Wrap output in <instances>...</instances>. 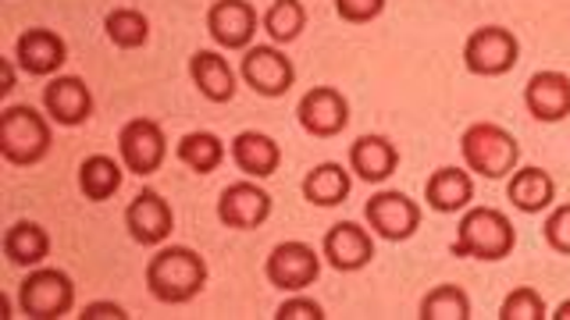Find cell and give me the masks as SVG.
<instances>
[{
  "mask_svg": "<svg viewBox=\"0 0 570 320\" xmlns=\"http://www.w3.org/2000/svg\"><path fill=\"white\" fill-rule=\"evenodd\" d=\"M207 289V260L189 246H160L147 260V292L165 307H186Z\"/></svg>",
  "mask_w": 570,
  "mask_h": 320,
  "instance_id": "obj_1",
  "label": "cell"
},
{
  "mask_svg": "<svg viewBox=\"0 0 570 320\" xmlns=\"http://www.w3.org/2000/svg\"><path fill=\"white\" fill-rule=\"evenodd\" d=\"M513 246H517V228L503 210H495V207L463 210V218L456 224V239H453V257L499 263L513 253Z\"/></svg>",
  "mask_w": 570,
  "mask_h": 320,
  "instance_id": "obj_2",
  "label": "cell"
},
{
  "mask_svg": "<svg viewBox=\"0 0 570 320\" xmlns=\"http://www.w3.org/2000/svg\"><path fill=\"white\" fill-rule=\"evenodd\" d=\"M460 157L471 174L499 182V178L513 174L517 164H521V142H517L513 132H507L503 124L474 121L460 136Z\"/></svg>",
  "mask_w": 570,
  "mask_h": 320,
  "instance_id": "obj_3",
  "label": "cell"
},
{
  "mask_svg": "<svg viewBox=\"0 0 570 320\" xmlns=\"http://www.w3.org/2000/svg\"><path fill=\"white\" fill-rule=\"evenodd\" d=\"M53 132L50 114H40L29 103H11L0 111V157L14 168H32L50 153Z\"/></svg>",
  "mask_w": 570,
  "mask_h": 320,
  "instance_id": "obj_4",
  "label": "cell"
},
{
  "mask_svg": "<svg viewBox=\"0 0 570 320\" xmlns=\"http://www.w3.org/2000/svg\"><path fill=\"white\" fill-rule=\"evenodd\" d=\"M76 307V281L61 267H32L18 284V310L29 320H61Z\"/></svg>",
  "mask_w": 570,
  "mask_h": 320,
  "instance_id": "obj_5",
  "label": "cell"
},
{
  "mask_svg": "<svg viewBox=\"0 0 570 320\" xmlns=\"http://www.w3.org/2000/svg\"><path fill=\"white\" fill-rule=\"evenodd\" d=\"M521 61V40L503 26H481L463 43V68L478 79H499Z\"/></svg>",
  "mask_w": 570,
  "mask_h": 320,
  "instance_id": "obj_6",
  "label": "cell"
},
{
  "mask_svg": "<svg viewBox=\"0 0 570 320\" xmlns=\"http://www.w3.org/2000/svg\"><path fill=\"white\" fill-rule=\"evenodd\" d=\"M364 221L385 242H406L421 228V203L400 189H382L364 203Z\"/></svg>",
  "mask_w": 570,
  "mask_h": 320,
  "instance_id": "obj_7",
  "label": "cell"
},
{
  "mask_svg": "<svg viewBox=\"0 0 570 320\" xmlns=\"http://www.w3.org/2000/svg\"><path fill=\"white\" fill-rule=\"evenodd\" d=\"M118 157L129 174L150 178L168 160V139L165 129L154 118H132L118 132Z\"/></svg>",
  "mask_w": 570,
  "mask_h": 320,
  "instance_id": "obj_8",
  "label": "cell"
},
{
  "mask_svg": "<svg viewBox=\"0 0 570 320\" xmlns=\"http://www.w3.org/2000/svg\"><path fill=\"white\" fill-rule=\"evenodd\" d=\"M239 76L257 97L275 100V97H285L296 86V64L285 58L275 43H257V47L243 50Z\"/></svg>",
  "mask_w": 570,
  "mask_h": 320,
  "instance_id": "obj_9",
  "label": "cell"
},
{
  "mask_svg": "<svg viewBox=\"0 0 570 320\" xmlns=\"http://www.w3.org/2000/svg\"><path fill=\"white\" fill-rule=\"evenodd\" d=\"M321 260H325V257H321L314 246L299 242V239L278 242L264 260V278L282 292H303L321 278Z\"/></svg>",
  "mask_w": 570,
  "mask_h": 320,
  "instance_id": "obj_10",
  "label": "cell"
},
{
  "mask_svg": "<svg viewBox=\"0 0 570 320\" xmlns=\"http://www.w3.org/2000/svg\"><path fill=\"white\" fill-rule=\"evenodd\" d=\"M296 121L314 139H335L350 124V100L335 86H314L299 97Z\"/></svg>",
  "mask_w": 570,
  "mask_h": 320,
  "instance_id": "obj_11",
  "label": "cell"
},
{
  "mask_svg": "<svg viewBox=\"0 0 570 320\" xmlns=\"http://www.w3.org/2000/svg\"><path fill=\"white\" fill-rule=\"evenodd\" d=\"M272 192L257 186V178H243V182H232L218 196V221L232 231H254L267 218H272Z\"/></svg>",
  "mask_w": 570,
  "mask_h": 320,
  "instance_id": "obj_12",
  "label": "cell"
},
{
  "mask_svg": "<svg viewBox=\"0 0 570 320\" xmlns=\"http://www.w3.org/2000/svg\"><path fill=\"white\" fill-rule=\"evenodd\" d=\"M374 231L356 224V221H338L325 231L321 239V257L328 267H335L338 274H356L374 260Z\"/></svg>",
  "mask_w": 570,
  "mask_h": 320,
  "instance_id": "obj_13",
  "label": "cell"
},
{
  "mask_svg": "<svg viewBox=\"0 0 570 320\" xmlns=\"http://www.w3.org/2000/svg\"><path fill=\"white\" fill-rule=\"evenodd\" d=\"M125 228H129V239L139 246H165L175 228V210L157 189H142L125 207Z\"/></svg>",
  "mask_w": 570,
  "mask_h": 320,
  "instance_id": "obj_14",
  "label": "cell"
},
{
  "mask_svg": "<svg viewBox=\"0 0 570 320\" xmlns=\"http://www.w3.org/2000/svg\"><path fill=\"white\" fill-rule=\"evenodd\" d=\"M14 61L32 79H50L65 68L68 43H65V36H58L53 29L36 26V29H26L14 40Z\"/></svg>",
  "mask_w": 570,
  "mask_h": 320,
  "instance_id": "obj_15",
  "label": "cell"
},
{
  "mask_svg": "<svg viewBox=\"0 0 570 320\" xmlns=\"http://www.w3.org/2000/svg\"><path fill=\"white\" fill-rule=\"evenodd\" d=\"M207 32L225 50L254 47L257 36V8L249 0H214L207 8Z\"/></svg>",
  "mask_w": 570,
  "mask_h": 320,
  "instance_id": "obj_16",
  "label": "cell"
},
{
  "mask_svg": "<svg viewBox=\"0 0 570 320\" xmlns=\"http://www.w3.org/2000/svg\"><path fill=\"white\" fill-rule=\"evenodd\" d=\"M43 111L50 114V121L76 129V124L94 118V93L79 76H53L43 86Z\"/></svg>",
  "mask_w": 570,
  "mask_h": 320,
  "instance_id": "obj_17",
  "label": "cell"
},
{
  "mask_svg": "<svg viewBox=\"0 0 570 320\" xmlns=\"http://www.w3.org/2000/svg\"><path fill=\"white\" fill-rule=\"evenodd\" d=\"M524 107L534 121L557 124L570 114V76L567 71H534L524 86Z\"/></svg>",
  "mask_w": 570,
  "mask_h": 320,
  "instance_id": "obj_18",
  "label": "cell"
},
{
  "mask_svg": "<svg viewBox=\"0 0 570 320\" xmlns=\"http://www.w3.org/2000/svg\"><path fill=\"white\" fill-rule=\"evenodd\" d=\"M400 168V150L396 142L385 136H361L350 147V171L361 178V182L382 186L385 178H392Z\"/></svg>",
  "mask_w": 570,
  "mask_h": 320,
  "instance_id": "obj_19",
  "label": "cell"
},
{
  "mask_svg": "<svg viewBox=\"0 0 570 320\" xmlns=\"http://www.w3.org/2000/svg\"><path fill=\"white\" fill-rule=\"evenodd\" d=\"M232 164H236L246 178H272L278 168H282V147L267 136V132H257V129H246L232 139Z\"/></svg>",
  "mask_w": 570,
  "mask_h": 320,
  "instance_id": "obj_20",
  "label": "cell"
},
{
  "mask_svg": "<svg viewBox=\"0 0 570 320\" xmlns=\"http://www.w3.org/2000/svg\"><path fill=\"white\" fill-rule=\"evenodd\" d=\"M189 79L210 103H228L239 89L236 71H232L228 58H222L218 50H196L189 58Z\"/></svg>",
  "mask_w": 570,
  "mask_h": 320,
  "instance_id": "obj_21",
  "label": "cell"
},
{
  "mask_svg": "<svg viewBox=\"0 0 570 320\" xmlns=\"http://www.w3.org/2000/svg\"><path fill=\"white\" fill-rule=\"evenodd\" d=\"M424 200L435 213H463L474 200V178L463 168H439L428 174Z\"/></svg>",
  "mask_w": 570,
  "mask_h": 320,
  "instance_id": "obj_22",
  "label": "cell"
},
{
  "mask_svg": "<svg viewBox=\"0 0 570 320\" xmlns=\"http://www.w3.org/2000/svg\"><path fill=\"white\" fill-rule=\"evenodd\" d=\"M507 200L521 213H542L557 203V178L546 168H517L507 182Z\"/></svg>",
  "mask_w": 570,
  "mask_h": 320,
  "instance_id": "obj_23",
  "label": "cell"
},
{
  "mask_svg": "<svg viewBox=\"0 0 570 320\" xmlns=\"http://www.w3.org/2000/svg\"><path fill=\"white\" fill-rule=\"evenodd\" d=\"M350 189H353V174H350V168L335 164V160L314 164L307 174H303V182H299L303 200H307L311 207H325V210L346 203Z\"/></svg>",
  "mask_w": 570,
  "mask_h": 320,
  "instance_id": "obj_24",
  "label": "cell"
},
{
  "mask_svg": "<svg viewBox=\"0 0 570 320\" xmlns=\"http://www.w3.org/2000/svg\"><path fill=\"white\" fill-rule=\"evenodd\" d=\"M0 249H4L11 267H26V271H32V267H43V260L50 257V236H47V228L36 221H14L4 231Z\"/></svg>",
  "mask_w": 570,
  "mask_h": 320,
  "instance_id": "obj_25",
  "label": "cell"
},
{
  "mask_svg": "<svg viewBox=\"0 0 570 320\" xmlns=\"http://www.w3.org/2000/svg\"><path fill=\"white\" fill-rule=\"evenodd\" d=\"M121 178H125V164H118V160L107 153H94L79 164V189L89 203L111 200L121 189Z\"/></svg>",
  "mask_w": 570,
  "mask_h": 320,
  "instance_id": "obj_26",
  "label": "cell"
},
{
  "mask_svg": "<svg viewBox=\"0 0 570 320\" xmlns=\"http://www.w3.org/2000/svg\"><path fill=\"white\" fill-rule=\"evenodd\" d=\"M175 157L183 160L189 171L210 174V171L222 168V160L228 157V150H225V142L214 132H186L183 139H178Z\"/></svg>",
  "mask_w": 570,
  "mask_h": 320,
  "instance_id": "obj_27",
  "label": "cell"
},
{
  "mask_svg": "<svg viewBox=\"0 0 570 320\" xmlns=\"http://www.w3.org/2000/svg\"><path fill=\"white\" fill-rule=\"evenodd\" d=\"M261 29L275 47L293 43L307 29V8H303V0H272V8L261 18Z\"/></svg>",
  "mask_w": 570,
  "mask_h": 320,
  "instance_id": "obj_28",
  "label": "cell"
},
{
  "mask_svg": "<svg viewBox=\"0 0 570 320\" xmlns=\"http://www.w3.org/2000/svg\"><path fill=\"white\" fill-rule=\"evenodd\" d=\"M104 32L118 50H139L150 40V22H147V14L136 8H115L104 18Z\"/></svg>",
  "mask_w": 570,
  "mask_h": 320,
  "instance_id": "obj_29",
  "label": "cell"
},
{
  "mask_svg": "<svg viewBox=\"0 0 570 320\" xmlns=\"http://www.w3.org/2000/svg\"><path fill=\"white\" fill-rule=\"evenodd\" d=\"M421 320H471V296L460 284H435L421 299Z\"/></svg>",
  "mask_w": 570,
  "mask_h": 320,
  "instance_id": "obj_30",
  "label": "cell"
},
{
  "mask_svg": "<svg viewBox=\"0 0 570 320\" xmlns=\"http://www.w3.org/2000/svg\"><path fill=\"white\" fill-rule=\"evenodd\" d=\"M542 317H546V299L531 284L513 289L503 299V307H499V320H542Z\"/></svg>",
  "mask_w": 570,
  "mask_h": 320,
  "instance_id": "obj_31",
  "label": "cell"
},
{
  "mask_svg": "<svg viewBox=\"0 0 570 320\" xmlns=\"http://www.w3.org/2000/svg\"><path fill=\"white\" fill-rule=\"evenodd\" d=\"M542 239L552 253L570 257V203L549 207V218L542 221Z\"/></svg>",
  "mask_w": 570,
  "mask_h": 320,
  "instance_id": "obj_32",
  "label": "cell"
},
{
  "mask_svg": "<svg viewBox=\"0 0 570 320\" xmlns=\"http://www.w3.org/2000/svg\"><path fill=\"white\" fill-rule=\"evenodd\" d=\"M385 11V0H335V14L350 26L374 22Z\"/></svg>",
  "mask_w": 570,
  "mask_h": 320,
  "instance_id": "obj_33",
  "label": "cell"
},
{
  "mask_svg": "<svg viewBox=\"0 0 570 320\" xmlns=\"http://www.w3.org/2000/svg\"><path fill=\"white\" fill-rule=\"evenodd\" d=\"M275 320H325V310H321V302L303 296V292H293L289 299L282 302L275 310Z\"/></svg>",
  "mask_w": 570,
  "mask_h": 320,
  "instance_id": "obj_34",
  "label": "cell"
},
{
  "mask_svg": "<svg viewBox=\"0 0 570 320\" xmlns=\"http://www.w3.org/2000/svg\"><path fill=\"white\" fill-rule=\"evenodd\" d=\"M79 317L82 320H129V310L118 307L111 299H97V302H86V310Z\"/></svg>",
  "mask_w": 570,
  "mask_h": 320,
  "instance_id": "obj_35",
  "label": "cell"
},
{
  "mask_svg": "<svg viewBox=\"0 0 570 320\" xmlns=\"http://www.w3.org/2000/svg\"><path fill=\"white\" fill-rule=\"evenodd\" d=\"M14 64H18V61H11V58H8L4 64H0V68H4V86H0V97H8L11 89H14Z\"/></svg>",
  "mask_w": 570,
  "mask_h": 320,
  "instance_id": "obj_36",
  "label": "cell"
},
{
  "mask_svg": "<svg viewBox=\"0 0 570 320\" xmlns=\"http://www.w3.org/2000/svg\"><path fill=\"white\" fill-rule=\"evenodd\" d=\"M552 320H570V299H563V302H560L557 313H552Z\"/></svg>",
  "mask_w": 570,
  "mask_h": 320,
  "instance_id": "obj_37",
  "label": "cell"
}]
</instances>
